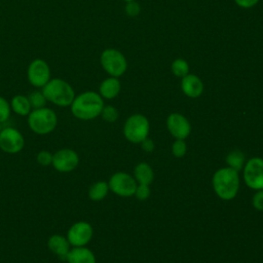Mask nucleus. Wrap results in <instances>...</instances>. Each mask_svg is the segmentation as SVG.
<instances>
[{"label":"nucleus","instance_id":"nucleus-23","mask_svg":"<svg viewBox=\"0 0 263 263\" xmlns=\"http://www.w3.org/2000/svg\"><path fill=\"white\" fill-rule=\"evenodd\" d=\"M32 110L33 109H39V108H43L45 107L47 100L45 98V96L43 95L42 90H35L33 92H31L28 97Z\"/></svg>","mask_w":263,"mask_h":263},{"label":"nucleus","instance_id":"nucleus-27","mask_svg":"<svg viewBox=\"0 0 263 263\" xmlns=\"http://www.w3.org/2000/svg\"><path fill=\"white\" fill-rule=\"evenodd\" d=\"M173 154L176 156V157H182L185 155L186 153V144L183 140H180V139H177V141L173 144Z\"/></svg>","mask_w":263,"mask_h":263},{"label":"nucleus","instance_id":"nucleus-3","mask_svg":"<svg viewBox=\"0 0 263 263\" xmlns=\"http://www.w3.org/2000/svg\"><path fill=\"white\" fill-rule=\"evenodd\" d=\"M213 186L215 192L222 199H232L239 187V178L237 171L231 167H225L217 171L213 177Z\"/></svg>","mask_w":263,"mask_h":263},{"label":"nucleus","instance_id":"nucleus-9","mask_svg":"<svg viewBox=\"0 0 263 263\" xmlns=\"http://www.w3.org/2000/svg\"><path fill=\"white\" fill-rule=\"evenodd\" d=\"M92 227L85 221H79L70 226L67 232V239L72 247H85L92 237Z\"/></svg>","mask_w":263,"mask_h":263},{"label":"nucleus","instance_id":"nucleus-28","mask_svg":"<svg viewBox=\"0 0 263 263\" xmlns=\"http://www.w3.org/2000/svg\"><path fill=\"white\" fill-rule=\"evenodd\" d=\"M141 11V7L139 5L138 2H136L135 0L133 1H129V2H126V5H125V13L128 15V16H137Z\"/></svg>","mask_w":263,"mask_h":263},{"label":"nucleus","instance_id":"nucleus-31","mask_svg":"<svg viewBox=\"0 0 263 263\" xmlns=\"http://www.w3.org/2000/svg\"><path fill=\"white\" fill-rule=\"evenodd\" d=\"M234 1L239 7H242V8H251L259 2V0H234Z\"/></svg>","mask_w":263,"mask_h":263},{"label":"nucleus","instance_id":"nucleus-19","mask_svg":"<svg viewBox=\"0 0 263 263\" xmlns=\"http://www.w3.org/2000/svg\"><path fill=\"white\" fill-rule=\"evenodd\" d=\"M135 177L140 184L149 185L153 180V171L148 163L141 162L135 167Z\"/></svg>","mask_w":263,"mask_h":263},{"label":"nucleus","instance_id":"nucleus-5","mask_svg":"<svg viewBox=\"0 0 263 263\" xmlns=\"http://www.w3.org/2000/svg\"><path fill=\"white\" fill-rule=\"evenodd\" d=\"M100 62L103 69L112 77H119L124 74L127 69L125 57L117 49L107 48L100 57Z\"/></svg>","mask_w":263,"mask_h":263},{"label":"nucleus","instance_id":"nucleus-4","mask_svg":"<svg viewBox=\"0 0 263 263\" xmlns=\"http://www.w3.org/2000/svg\"><path fill=\"white\" fill-rule=\"evenodd\" d=\"M28 125L37 135H47L57 127L58 115L47 107L33 109L28 115Z\"/></svg>","mask_w":263,"mask_h":263},{"label":"nucleus","instance_id":"nucleus-33","mask_svg":"<svg viewBox=\"0 0 263 263\" xmlns=\"http://www.w3.org/2000/svg\"><path fill=\"white\" fill-rule=\"evenodd\" d=\"M123 1H125V2H129V1H133V0H123Z\"/></svg>","mask_w":263,"mask_h":263},{"label":"nucleus","instance_id":"nucleus-24","mask_svg":"<svg viewBox=\"0 0 263 263\" xmlns=\"http://www.w3.org/2000/svg\"><path fill=\"white\" fill-rule=\"evenodd\" d=\"M10 103L5 98L0 96V124L8 120V118L10 117Z\"/></svg>","mask_w":263,"mask_h":263},{"label":"nucleus","instance_id":"nucleus-17","mask_svg":"<svg viewBox=\"0 0 263 263\" xmlns=\"http://www.w3.org/2000/svg\"><path fill=\"white\" fill-rule=\"evenodd\" d=\"M120 91V82L117 77H109L103 80L99 86V93L104 99H114Z\"/></svg>","mask_w":263,"mask_h":263},{"label":"nucleus","instance_id":"nucleus-6","mask_svg":"<svg viewBox=\"0 0 263 263\" xmlns=\"http://www.w3.org/2000/svg\"><path fill=\"white\" fill-rule=\"evenodd\" d=\"M123 133L128 141L133 143H141L148 136L149 121L142 114L132 115L125 121Z\"/></svg>","mask_w":263,"mask_h":263},{"label":"nucleus","instance_id":"nucleus-11","mask_svg":"<svg viewBox=\"0 0 263 263\" xmlns=\"http://www.w3.org/2000/svg\"><path fill=\"white\" fill-rule=\"evenodd\" d=\"M243 178L250 188L263 189V159L259 157L250 159L245 166Z\"/></svg>","mask_w":263,"mask_h":263},{"label":"nucleus","instance_id":"nucleus-30","mask_svg":"<svg viewBox=\"0 0 263 263\" xmlns=\"http://www.w3.org/2000/svg\"><path fill=\"white\" fill-rule=\"evenodd\" d=\"M253 205L259 211H263V189L259 190L253 197Z\"/></svg>","mask_w":263,"mask_h":263},{"label":"nucleus","instance_id":"nucleus-10","mask_svg":"<svg viewBox=\"0 0 263 263\" xmlns=\"http://www.w3.org/2000/svg\"><path fill=\"white\" fill-rule=\"evenodd\" d=\"M79 163L78 154L69 148H63L52 154V166L61 173H70L74 171Z\"/></svg>","mask_w":263,"mask_h":263},{"label":"nucleus","instance_id":"nucleus-2","mask_svg":"<svg viewBox=\"0 0 263 263\" xmlns=\"http://www.w3.org/2000/svg\"><path fill=\"white\" fill-rule=\"evenodd\" d=\"M41 90L47 102L59 107H70L75 98V91L72 85L62 78L50 79Z\"/></svg>","mask_w":263,"mask_h":263},{"label":"nucleus","instance_id":"nucleus-14","mask_svg":"<svg viewBox=\"0 0 263 263\" xmlns=\"http://www.w3.org/2000/svg\"><path fill=\"white\" fill-rule=\"evenodd\" d=\"M47 247L52 254L65 261L71 250L70 242L68 241L67 237L62 234H52L47 240Z\"/></svg>","mask_w":263,"mask_h":263},{"label":"nucleus","instance_id":"nucleus-8","mask_svg":"<svg viewBox=\"0 0 263 263\" xmlns=\"http://www.w3.org/2000/svg\"><path fill=\"white\" fill-rule=\"evenodd\" d=\"M25 147V138L20 130L8 126L1 128L0 149L8 154H16Z\"/></svg>","mask_w":263,"mask_h":263},{"label":"nucleus","instance_id":"nucleus-13","mask_svg":"<svg viewBox=\"0 0 263 263\" xmlns=\"http://www.w3.org/2000/svg\"><path fill=\"white\" fill-rule=\"evenodd\" d=\"M166 125L170 133L175 138L180 140L186 139L191 132V126L189 121L179 113H172L167 117Z\"/></svg>","mask_w":263,"mask_h":263},{"label":"nucleus","instance_id":"nucleus-29","mask_svg":"<svg viewBox=\"0 0 263 263\" xmlns=\"http://www.w3.org/2000/svg\"><path fill=\"white\" fill-rule=\"evenodd\" d=\"M136 196L138 199L140 200H144L147 199L150 195V189L148 187V185H144V184H140L139 186H137L136 192H135Z\"/></svg>","mask_w":263,"mask_h":263},{"label":"nucleus","instance_id":"nucleus-32","mask_svg":"<svg viewBox=\"0 0 263 263\" xmlns=\"http://www.w3.org/2000/svg\"><path fill=\"white\" fill-rule=\"evenodd\" d=\"M142 143V148L145 150V151H147V152H151L152 150H153V148H154V145H153V142L151 141V140H149V139H145L143 142H141Z\"/></svg>","mask_w":263,"mask_h":263},{"label":"nucleus","instance_id":"nucleus-18","mask_svg":"<svg viewBox=\"0 0 263 263\" xmlns=\"http://www.w3.org/2000/svg\"><path fill=\"white\" fill-rule=\"evenodd\" d=\"M11 111L20 116H28L32 111V107L28 97L24 95H15L10 101Z\"/></svg>","mask_w":263,"mask_h":263},{"label":"nucleus","instance_id":"nucleus-16","mask_svg":"<svg viewBox=\"0 0 263 263\" xmlns=\"http://www.w3.org/2000/svg\"><path fill=\"white\" fill-rule=\"evenodd\" d=\"M67 263H96L93 253L85 247H73L67 258Z\"/></svg>","mask_w":263,"mask_h":263},{"label":"nucleus","instance_id":"nucleus-7","mask_svg":"<svg viewBox=\"0 0 263 263\" xmlns=\"http://www.w3.org/2000/svg\"><path fill=\"white\" fill-rule=\"evenodd\" d=\"M50 75L49 65L42 59H35L28 66V81L36 88H42L51 79Z\"/></svg>","mask_w":263,"mask_h":263},{"label":"nucleus","instance_id":"nucleus-20","mask_svg":"<svg viewBox=\"0 0 263 263\" xmlns=\"http://www.w3.org/2000/svg\"><path fill=\"white\" fill-rule=\"evenodd\" d=\"M109 185L104 181L93 183L88 189V197L93 201L102 200L108 193Z\"/></svg>","mask_w":263,"mask_h":263},{"label":"nucleus","instance_id":"nucleus-15","mask_svg":"<svg viewBox=\"0 0 263 263\" xmlns=\"http://www.w3.org/2000/svg\"><path fill=\"white\" fill-rule=\"evenodd\" d=\"M181 88L187 97L198 98L203 91V83L198 76L187 74L182 78Z\"/></svg>","mask_w":263,"mask_h":263},{"label":"nucleus","instance_id":"nucleus-1","mask_svg":"<svg viewBox=\"0 0 263 263\" xmlns=\"http://www.w3.org/2000/svg\"><path fill=\"white\" fill-rule=\"evenodd\" d=\"M70 108L74 117L80 120H91L101 115L104 102L100 93L88 90L75 96Z\"/></svg>","mask_w":263,"mask_h":263},{"label":"nucleus","instance_id":"nucleus-12","mask_svg":"<svg viewBox=\"0 0 263 263\" xmlns=\"http://www.w3.org/2000/svg\"><path fill=\"white\" fill-rule=\"evenodd\" d=\"M109 188L119 196H132L135 194L137 185L136 180L125 173L114 174L108 183Z\"/></svg>","mask_w":263,"mask_h":263},{"label":"nucleus","instance_id":"nucleus-21","mask_svg":"<svg viewBox=\"0 0 263 263\" xmlns=\"http://www.w3.org/2000/svg\"><path fill=\"white\" fill-rule=\"evenodd\" d=\"M227 163L229 164V166L235 171H239L241 170L242 167V164H243V160H245V156L243 154L238 151V150H235V151H232L230 152L228 155H227Z\"/></svg>","mask_w":263,"mask_h":263},{"label":"nucleus","instance_id":"nucleus-22","mask_svg":"<svg viewBox=\"0 0 263 263\" xmlns=\"http://www.w3.org/2000/svg\"><path fill=\"white\" fill-rule=\"evenodd\" d=\"M172 72L175 76L183 78L187 74H189V65L183 59H176L172 63Z\"/></svg>","mask_w":263,"mask_h":263},{"label":"nucleus","instance_id":"nucleus-25","mask_svg":"<svg viewBox=\"0 0 263 263\" xmlns=\"http://www.w3.org/2000/svg\"><path fill=\"white\" fill-rule=\"evenodd\" d=\"M101 115L104 120L108 122H114L118 118V111L115 107L108 105V106H104L101 112Z\"/></svg>","mask_w":263,"mask_h":263},{"label":"nucleus","instance_id":"nucleus-34","mask_svg":"<svg viewBox=\"0 0 263 263\" xmlns=\"http://www.w3.org/2000/svg\"><path fill=\"white\" fill-rule=\"evenodd\" d=\"M0 132H1V124H0Z\"/></svg>","mask_w":263,"mask_h":263},{"label":"nucleus","instance_id":"nucleus-26","mask_svg":"<svg viewBox=\"0 0 263 263\" xmlns=\"http://www.w3.org/2000/svg\"><path fill=\"white\" fill-rule=\"evenodd\" d=\"M36 160L40 165H43V166L50 165L52 162V154L47 150H41L38 152L36 156Z\"/></svg>","mask_w":263,"mask_h":263}]
</instances>
